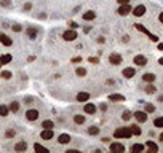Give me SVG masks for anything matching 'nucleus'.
Here are the masks:
<instances>
[{"label":"nucleus","mask_w":163,"mask_h":153,"mask_svg":"<svg viewBox=\"0 0 163 153\" xmlns=\"http://www.w3.org/2000/svg\"><path fill=\"white\" fill-rule=\"evenodd\" d=\"M131 128H118V129H115V132H114V137H117V139H128V137H131Z\"/></svg>","instance_id":"obj_1"},{"label":"nucleus","mask_w":163,"mask_h":153,"mask_svg":"<svg viewBox=\"0 0 163 153\" xmlns=\"http://www.w3.org/2000/svg\"><path fill=\"white\" fill-rule=\"evenodd\" d=\"M134 26H136V29H138V30H139V32L145 34V35H147V37H149V38H150V40H152V42H158V37H157V35H154V34H150V32H149V30H147V29H145V27H144V26H142V24H134Z\"/></svg>","instance_id":"obj_2"},{"label":"nucleus","mask_w":163,"mask_h":153,"mask_svg":"<svg viewBox=\"0 0 163 153\" xmlns=\"http://www.w3.org/2000/svg\"><path fill=\"white\" fill-rule=\"evenodd\" d=\"M63 38L66 40V42H74V40L77 38V32L75 30H66V32L63 34Z\"/></svg>","instance_id":"obj_3"},{"label":"nucleus","mask_w":163,"mask_h":153,"mask_svg":"<svg viewBox=\"0 0 163 153\" xmlns=\"http://www.w3.org/2000/svg\"><path fill=\"white\" fill-rule=\"evenodd\" d=\"M109 61H110V64H114V66H118V64H122V56L118 53H112Z\"/></svg>","instance_id":"obj_4"},{"label":"nucleus","mask_w":163,"mask_h":153,"mask_svg":"<svg viewBox=\"0 0 163 153\" xmlns=\"http://www.w3.org/2000/svg\"><path fill=\"white\" fill-rule=\"evenodd\" d=\"M128 13H131V6H130V3H125V5H120V8H118V15L126 16Z\"/></svg>","instance_id":"obj_5"},{"label":"nucleus","mask_w":163,"mask_h":153,"mask_svg":"<svg viewBox=\"0 0 163 153\" xmlns=\"http://www.w3.org/2000/svg\"><path fill=\"white\" fill-rule=\"evenodd\" d=\"M26 118L29 121H35L37 118H39V112L37 110H27L26 112Z\"/></svg>","instance_id":"obj_6"},{"label":"nucleus","mask_w":163,"mask_h":153,"mask_svg":"<svg viewBox=\"0 0 163 153\" xmlns=\"http://www.w3.org/2000/svg\"><path fill=\"white\" fill-rule=\"evenodd\" d=\"M110 152H114V153H122V152H125V147L122 144H117V142H114V144H110Z\"/></svg>","instance_id":"obj_7"},{"label":"nucleus","mask_w":163,"mask_h":153,"mask_svg":"<svg viewBox=\"0 0 163 153\" xmlns=\"http://www.w3.org/2000/svg\"><path fill=\"white\" fill-rule=\"evenodd\" d=\"M0 43H2V45H5V46H11L13 40L10 38L8 35H5V34H0Z\"/></svg>","instance_id":"obj_8"},{"label":"nucleus","mask_w":163,"mask_h":153,"mask_svg":"<svg viewBox=\"0 0 163 153\" xmlns=\"http://www.w3.org/2000/svg\"><path fill=\"white\" fill-rule=\"evenodd\" d=\"M134 118L139 121V123L147 121V115H145V112H134Z\"/></svg>","instance_id":"obj_9"},{"label":"nucleus","mask_w":163,"mask_h":153,"mask_svg":"<svg viewBox=\"0 0 163 153\" xmlns=\"http://www.w3.org/2000/svg\"><path fill=\"white\" fill-rule=\"evenodd\" d=\"M134 64L136 66H145L147 59H145V56H142V54H138V56L134 57Z\"/></svg>","instance_id":"obj_10"},{"label":"nucleus","mask_w":163,"mask_h":153,"mask_svg":"<svg viewBox=\"0 0 163 153\" xmlns=\"http://www.w3.org/2000/svg\"><path fill=\"white\" fill-rule=\"evenodd\" d=\"M53 129H43L42 134H40V137L45 139V140H48V139H53Z\"/></svg>","instance_id":"obj_11"},{"label":"nucleus","mask_w":163,"mask_h":153,"mask_svg":"<svg viewBox=\"0 0 163 153\" xmlns=\"http://www.w3.org/2000/svg\"><path fill=\"white\" fill-rule=\"evenodd\" d=\"M144 13H145V6H144V5H138V6L133 10V15L138 16V18H139V16H142Z\"/></svg>","instance_id":"obj_12"},{"label":"nucleus","mask_w":163,"mask_h":153,"mask_svg":"<svg viewBox=\"0 0 163 153\" xmlns=\"http://www.w3.org/2000/svg\"><path fill=\"white\" fill-rule=\"evenodd\" d=\"M134 73H136V70L133 69V67H126V69L123 70V77L125 78H133Z\"/></svg>","instance_id":"obj_13"},{"label":"nucleus","mask_w":163,"mask_h":153,"mask_svg":"<svg viewBox=\"0 0 163 153\" xmlns=\"http://www.w3.org/2000/svg\"><path fill=\"white\" fill-rule=\"evenodd\" d=\"M15 150L16 152H26L27 150V144L26 142H18V144L15 145Z\"/></svg>","instance_id":"obj_14"},{"label":"nucleus","mask_w":163,"mask_h":153,"mask_svg":"<svg viewBox=\"0 0 163 153\" xmlns=\"http://www.w3.org/2000/svg\"><path fill=\"white\" fill-rule=\"evenodd\" d=\"M147 148H149V152H150V153L158 152V145L155 144V142H152V140H149V142H147Z\"/></svg>","instance_id":"obj_15"},{"label":"nucleus","mask_w":163,"mask_h":153,"mask_svg":"<svg viewBox=\"0 0 163 153\" xmlns=\"http://www.w3.org/2000/svg\"><path fill=\"white\" fill-rule=\"evenodd\" d=\"M131 153H139V152H144V145H141V144H134V145H131Z\"/></svg>","instance_id":"obj_16"},{"label":"nucleus","mask_w":163,"mask_h":153,"mask_svg":"<svg viewBox=\"0 0 163 153\" xmlns=\"http://www.w3.org/2000/svg\"><path fill=\"white\" fill-rule=\"evenodd\" d=\"M58 140H59V144H69V142H70V136L69 134H61L59 137H58Z\"/></svg>","instance_id":"obj_17"},{"label":"nucleus","mask_w":163,"mask_h":153,"mask_svg":"<svg viewBox=\"0 0 163 153\" xmlns=\"http://www.w3.org/2000/svg\"><path fill=\"white\" fill-rule=\"evenodd\" d=\"M88 99H90V94L88 93H79L77 94V101L79 102H86Z\"/></svg>","instance_id":"obj_18"},{"label":"nucleus","mask_w":163,"mask_h":153,"mask_svg":"<svg viewBox=\"0 0 163 153\" xmlns=\"http://www.w3.org/2000/svg\"><path fill=\"white\" fill-rule=\"evenodd\" d=\"M94 112H96L94 104H85V113H94Z\"/></svg>","instance_id":"obj_19"},{"label":"nucleus","mask_w":163,"mask_h":153,"mask_svg":"<svg viewBox=\"0 0 163 153\" xmlns=\"http://www.w3.org/2000/svg\"><path fill=\"white\" fill-rule=\"evenodd\" d=\"M142 78H144V81H147V83H152V81H155V75H154V73H144V75H142Z\"/></svg>","instance_id":"obj_20"},{"label":"nucleus","mask_w":163,"mask_h":153,"mask_svg":"<svg viewBox=\"0 0 163 153\" xmlns=\"http://www.w3.org/2000/svg\"><path fill=\"white\" fill-rule=\"evenodd\" d=\"M109 101H125V96H122V94H110L109 96Z\"/></svg>","instance_id":"obj_21"},{"label":"nucleus","mask_w":163,"mask_h":153,"mask_svg":"<svg viewBox=\"0 0 163 153\" xmlns=\"http://www.w3.org/2000/svg\"><path fill=\"white\" fill-rule=\"evenodd\" d=\"M34 150H35V152H40V153H48V148H45L43 145H40V144H35V145H34Z\"/></svg>","instance_id":"obj_22"},{"label":"nucleus","mask_w":163,"mask_h":153,"mask_svg":"<svg viewBox=\"0 0 163 153\" xmlns=\"http://www.w3.org/2000/svg\"><path fill=\"white\" fill-rule=\"evenodd\" d=\"M94 16H96V15H94V11H86L83 15V19H85V21H91V19H94Z\"/></svg>","instance_id":"obj_23"},{"label":"nucleus","mask_w":163,"mask_h":153,"mask_svg":"<svg viewBox=\"0 0 163 153\" xmlns=\"http://www.w3.org/2000/svg\"><path fill=\"white\" fill-rule=\"evenodd\" d=\"M8 112H10V108L6 105H0V117H6Z\"/></svg>","instance_id":"obj_24"},{"label":"nucleus","mask_w":163,"mask_h":153,"mask_svg":"<svg viewBox=\"0 0 163 153\" xmlns=\"http://www.w3.org/2000/svg\"><path fill=\"white\" fill-rule=\"evenodd\" d=\"M74 121H75L77 124H83L85 123V117L83 115H75V117H74Z\"/></svg>","instance_id":"obj_25"},{"label":"nucleus","mask_w":163,"mask_h":153,"mask_svg":"<svg viewBox=\"0 0 163 153\" xmlns=\"http://www.w3.org/2000/svg\"><path fill=\"white\" fill-rule=\"evenodd\" d=\"M42 128H43V129H53V121L45 120V121L42 123Z\"/></svg>","instance_id":"obj_26"},{"label":"nucleus","mask_w":163,"mask_h":153,"mask_svg":"<svg viewBox=\"0 0 163 153\" xmlns=\"http://www.w3.org/2000/svg\"><path fill=\"white\" fill-rule=\"evenodd\" d=\"M10 61H11V56H10V54H3V56L0 57V62L2 64H8Z\"/></svg>","instance_id":"obj_27"},{"label":"nucleus","mask_w":163,"mask_h":153,"mask_svg":"<svg viewBox=\"0 0 163 153\" xmlns=\"http://www.w3.org/2000/svg\"><path fill=\"white\" fill-rule=\"evenodd\" d=\"M130 128H131V132H133L134 136H139V134H141V128H139L138 124H133V126H130Z\"/></svg>","instance_id":"obj_28"},{"label":"nucleus","mask_w":163,"mask_h":153,"mask_svg":"<svg viewBox=\"0 0 163 153\" xmlns=\"http://www.w3.org/2000/svg\"><path fill=\"white\" fill-rule=\"evenodd\" d=\"M154 124H155V126H157V128H163V117H158V118H155Z\"/></svg>","instance_id":"obj_29"},{"label":"nucleus","mask_w":163,"mask_h":153,"mask_svg":"<svg viewBox=\"0 0 163 153\" xmlns=\"http://www.w3.org/2000/svg\"><path fill=\"white\" fill-rule=\"evenodd\" d=\"M27 35L30 37V40H34V38H35V35H37V30L35 29H27Z\"/></svg>","instance_id":"obj_30"},{"label":"nucleus","mask_w":163,"mask_h":153,"mask_svg":"<svg viewBox=\"0 0 163 153\" xmlns=\"http://www.w3.org/2000/svg\"><path fill=\"white\" fill-rule=\"evenodd\" d=\"M75 73H77L79 77H85V75H86V70H85L83 67H79V69L75 70Z\"/></svg>","instance_id":"obj_31"},{"label":"nucleus","mask_w":163,"mask_h":153,"mask_svg":"<svg viewBox=\"0 0 163 153\" xmlns=\"http://www.w3.org/2000/svg\"><path fill=\"white\" fill-rule=\"evenodd\" d=\"M10 110H11V112H18L19 110V104H18V102H11V105H10Z\"/></svg>","instance_id":"obj_32"},{"label":"nucleus","mask_w":163,"mask_h":153,"mask_svg":"<svg viewBox=\"0 0 163 153\" xmlns=\"http://www.w3.org/2000/svg\"><path fill=\"white\" fill-rule=\"evenodd\" d=\"M0 77H2V78H5V80H10V78H11V72L5 70V72H2V73H0Z\"/></svg>","instance_id":"obj_33"},{"label":"nucleus","mask_w":163,"mask_h":153,"mask_svg":"<svg viewBox=\"0 0 163 153\" xmlns=\"http://www.w3.org/2000/svg\"><path fill=\"white\" fill-rule=\"evenodd\" d=\"M88 132H90L91 136H96L98 132H99V128H94V126H91L90 129H88Z\"/></svg>","instance_id":"obj_34"},{"label":"nucleus","mask_w":163,"mask_h":153,"mask_svg":"<svg viewBox=\"0 0 163 153\" xmlns=\"http://www.w3.org/2000/svg\"><path fill=\"white\" fill-rule=\"evenodd\" d=\"M145 93H147V94H154V93H155V86H152V85H149V86L145 88Z\"/></svg>","instance_id":"obj_35"},{"label":"nucleus","mask_w":163,"mask_h":153,"mask_svg":"<svg viewBox=\"0 0 163 153\" xmlns=\"http://www.w3.org/2000/svg\"><path fill=\"white\" fill-rule=\"evenodd\" d=\"M145 112H147V113H152V112H155V107L152 104H147L145 105Z\"/></svg>","instance_id":"obj_36"},{"label":"nucleus","mask_w":163,"mask_h":153,"mask_svg":"<svg viewBox=\"0 0 163 153\" xmlns=\"http://www.w3.org/2000/svg\"><path fill=\"white\" fill-rule=\"evenodd\" d=\"M130 118H131V113L128 110H125L123 112V120H130Z\"/></svg>","instance_id":"obj_37"},{"label":"nucleus","mask_w":163,"mask_h":153,"mask_svg":"<svg viewBox=\"0 0 163 153\" xmlns=\"http://www.w3.org/2000/svg\"><path fill=\"white\" fill-rule=\"evenodd\" d=\"M88 61H90L91 64H98V62H99V59H98V57H90Z\"/></svg>","instance_id":"obj_38"},{"label":"nucleus","mask_w":163,"mask_h":153,"mask_svg":"<svg viewBox=\"0 0 163 153\" xmlns=\"http://www.w3.org/2000/svg\"><path fill=\"white\" fill-rule=\"evenodd\" d=\"M13 136H15V131H13V129H10V131L6 132V137H13Z\"/></svg>","instance_id":"obj_39"},{"label":"nucleus","mask_w":163,"mask_h":153,"mask_svg":"<svg viewBox=\"0 0 163 153\" xmlns=\"http://www.w3.org/2000/svg\"><path fill=\"white\" fill-rule=\"evenodd\" d=\"M13 30H15V32H21V26H13Z\"/></svg>","instance_id":"obj_40"},{"label":"nucleus","mask_w":163,"mask_h":153,"mask_svg":"<svg viewBox=\"0 0 163 153\" xmlns=\"http://www.w3.org/2000/svg\"><path fill=\"white\" fill-rule=\"evenodd\" d=\"M0 3H2L3 6H10V0H2Z\"/></svg>","instance_id":"obj_41"},{"label":"nucleus","mask_w":163,"mask_h":153,"mask_svg":"<svg viewBox=\"0 0 163 153\" xmlns=\"http://www.w3.org/2000/svg\"><path fill=\"white\" fill-rule=\"evenodd\" d=\"M118 5H125V3H130V0H117Z\"/></svg>","instance_id":"obj_42"},{"label":"nucleus","mask_w":163,"mask_h":153,"mask_svg":"<svg viewBox=\"0 0 163 153\" xmlns=\"http://www.w3.org/2000/svg\"><path fill=\"white\" fill-rule=\"evenodd\" d=\"M72 62H82V57H74Z\"/></svg>","instance_id":"obj_43"},{"label":"nucleus","mask_w":163,"mask_h":153,"mask_svg":"<svg viewBox=\"0 0 163 153\" xmlns=\"http://www.w3.org/2000/svg\"><path fill=\"white\" fill-rule=\"evenodd\" d=\"M30 6H32L30 3H26V5H24V10H30Z\"/></svg>","instance_id":"obj_44"},{"label":"nucleus","mask_w":163,"mask_h":153,"mask_svg":"<svg viewBox=\"0 0 163 153\" xmlns=\"http://www.w3.org/2000/svg\"><path fill=\"white\" fill-rule=\"evenodd\" d=\"M70 27H72V29H75V27H79V26H77V22H70Z\"/></svg>","instance_id":"obj_45"},{"label":"nucleus","mask_w":163,"mask_h":153,"mask_svg":"<svg viewBox=\"0 0 163 153\" xmlns=\"http://www.w3.org/2000/svg\"><path fill=\"white\" fill-rule=\"evenodd\" d=\"M158 50H162V51H163V43H158Z\"/></svg>","instance_id":"obj_46"},{"label":"nucleus","mask_w":163,"mask_h":153,"mask_svg":"<svg viewBox=\"0 0 163 153\" xmlns=\"http://www.w3.org/2000/svg\"><path fill=\"white\" fill-rule=\"evenodd\" d=\"M158 19H160V22H163V13H160V18Z\"/></svg>","instance_id":"obj_47"},{"label":"nucleus","mask_w":163,"mask_h":153,"mask_svg":"<svg viewBox=\"0 0 163 153\" xmlns=\"http://www.w3.org/2000/svg\"><path fill=\"white\" fill-rule=\"evenodd\" d=\"M158 64H162V66H163V57H160V59H158Z\"/></svg>","instance_id":"obj_48"},{"label":"nucleus","mask_w":163,"mask_h":153,"mask_svg":"<svg viewBox=\"0 0 163 153\" xmlns=\"http://www.w3.org/2000/svg\"><path fill=\"white\" fill-rule=\"evenodd\" d=\"M160 140L163 142V132H162V134H160Z\"/></svg>","instance_id":"obj_49"},{"label":"nucleus","mask_w":163,"mask_h":153,"mask_svg":"<svg viewBox=\"0 0 163 153\" xmlns=\"http://www.w3.org/2000/svg\"><path fill=\"white\" fill-rule=\"evenodd\" d=\"M0 66H2V62H0Z\"/></svg>","instance_id":"obj_50"}]
</instances>
